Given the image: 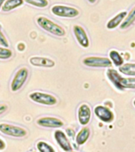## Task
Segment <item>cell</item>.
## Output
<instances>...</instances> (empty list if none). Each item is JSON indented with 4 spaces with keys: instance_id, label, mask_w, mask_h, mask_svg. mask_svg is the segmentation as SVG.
Listing matches in <instances>:
<instances>
[{
    "instance_id": "1",
    "label": "cell",
    "mask_w": 135,
    "mask_h": 152,
    "mask_svg": "<svg viewBox=\"0 0 135 152\" xmlns=\"http://www.w3.org/2000/svg\"><path fill=\"white\" fill-rule=\"evenodd\" d=\"M37 24L41 28L48 33L57 37H64L65 35V30L61 26L57 25L46 17L40 16L37 18Z\"/></svg>"
},
{
    "instance_id": "2",
    "label": "cell",
    "mask_w": 135,
    "mask_h": 152,
    "mask_svg": "<svg viewBox=\"0 0 135 152\" xmlns=\"http://www.w3.org/2000/svg\"><path fill=\"white\" fill-rule=\"evenodd\" d=\"M51 11L56 16L68 18H73L80 14V11L76 8L64 5H55L51 8Z\"/></svg>"
},
{
    "instance_id": "3",
    "label": "cell",
    "mask_w": 135,
    "mask_h": 152,
    "mask_svg": "<svg viewBox=\"0 0 135 152\" xmlns=\"http://www.w3.org/2000/svg\"><path fill=\"white\" fill-rule=\"evenodd\" d=\"M29 97L31 101L44 104V105H54L57 103V97L53 95L42 92H33L29 95Z\"/></svg>"
},
{
    "instance_id": "4",
    "label": "cell",
    "mask_w": 135,
    "mask_h": 152,
    "mask_svg": "<svg viewBox=\"0 0 135 152\" xmlns=\"http://www.w3.org/2000/svg\"><path fill=\"white\" fill-rule=\"evenodd\" d=\"M0 132L5 135L17 138L25 137L27 135V131L25 128L6 123L0 124Z\"/></svg>"
},
{
    "instance_id": "5",
    "label": "cell",
    "mask_w": 135,
    "mask_h": 152,
    "mask_svg": "<svg viewBox=\"0 0 135 152\" xmlns=\"http://www.w3.org/2000/svg\"><path fill=\"white\" fill-rule=\"evenodd\" d=\"M29 71L26 67H21L17 71L10 84V89L13 92H17L26 83L28 78Z\"/></svg>"
},
{
    "instance_id": "6",
    "label": "cell",
    "mask_w": 135,
    "mask_h": 152,
    "mask_svg": "<svg viewBox=\"0 0 135 152\" xmlns=\"http://www.w3.org/2000/svg\"><path fill=\"white\" fill-rule=\"evenodd\" d=\"M83 64L90 67H110L112 66L111 59L107 57L89 56L83 60Z\"/></svg>"
},
{
    "instance_id": "7",
    "label": "cell",
    "mask_w": 135,
    "mask_h": 152,
    "mask_svg": "<svg viewBox=\"0 0 135 152\" xmlns=\"http://www.w3.org/2000/svg\"><path fill=\"white\" fill-rule=\"evenodd\" d=\"M37 124L41 127L50 128H61L64 125V122L56 117L52 116H44L41 117L37 121Z\"/></svg>"
},
{
    "instance_id": "8",
    "label": "cell",
    "mask_w": 135,
    "mask_h": 152,
    "mask_svg": "<svg viewBox=\"0 0 135 152\" xmlns=\"http://www.w3.org/2000/svg\"><path fill=\"white\" fill-rule=\"evenodd\" d=\"M94 113H95V116L104 123H110L114 120L113 112L107 107L97 105L94 109Z\"/></svg>"
},
{
    "instance_id": "9",
    "label": "cell",
    "mask_w": 135,
    "mask_h": 152,
    "mask_svg": "<svg viewBox=\"0 0 135 152\" xmlns=\"http://www.w3.org/2000/svg\"><path fill=\"white\" fill-rule=\"evenodd\" d=\"M72 30H73V33L77 42L80 44L81 47L85 48L89 47L90 42H89V39H88V34L86 33L85 29L82 26L75 25Z\"/></svg>"
},
{
    "instance_id": "10",
    "label": "cell",
    "mask_w": 135,
    "mask_h": 152,
    "mask_svg": "<svg viewBox=\"0 0 135 152\" xmlns=\"http://www.w3.org/2000/svg\"><path fill=\"white\" fill-rule=\"evenodd\" d=\"M54 138L56 141H57V144L61 147V149L63 151L69 152L71 151L72 150V145L70 143V141L68 140L65 133L63 131L59 130V129L55 131Z\"/></svg>"
},
{
    "instance_id": "11",
    "label": "cell",
    "mask_w": 135,
    "mask_h": 152,
    "mask_svg": "<svg viewBox=\"0 0 135 152\" xmlns=\"http://www.w3.org/2000/svg\"><path fill=\"white\" fill-rule=\"evenodd\" d=\"M91 111L87 104H82L78 109V121L81 125L85 126L90 122Z\"/></svg>"
},
{
    "instance_id": "12",
    "label": "cell",
    "mask_w": 135,
    "mask_h": 152,
    "mask_svg": "<svg viewBox=\"0 0 135 152\" xmlns=\"http://www.w3.org/2000/svg\"><path fill=\"white\" fill-rule=\"evenodd\" d=\"M30 63L34 66H42L52 68L55 66V62L52 59L43 56H33L30 59Z\"/></svg>"
},
{
    "instance_id": "13",
    "label": "cell",
    "mask_w": 135,
    "mask_h": 152,
    "mask_svg": "<svg viewBox=\"0 0 135 152\" xmlns=\"http://www.w3.org/2000/svg\"><path fill=\"white\" fill-rule=\"evenodd\" d=\"M107 78H109V80L113 83V85L118 89V90H123L122 87L121 86V80L122 77L119 74V72L114 70V69H109L107 71Z\"/></svg>"
},
{
    "instance_id": "14",
    "label": "cell",
    "mask_w": 135,
    "mask_h": 152,
    "mask_svg": "<svg viewBox=\"0 0 135 152\" xmlns=\"http://www.w3.org/2000/svg\"><path fill=\"white\" fill-rule=\"evenodd\" d=\"M126 15H127V12L126 11H122L118 14L116 16H114L113 18L111 19L107 22V28L108 29H113V28H115L116 27H118L122 23V21L125 19Z\"/></svg>"
},
{
    "instance_id": "15",
    "label": "cell",
    "mask_w": 135,
    "mask_h": 152,
    "mask_svg": "<svg viewBox=\"0 0 135 152\" xmlns=\"http://www.w3.org/2000/svg\"><path fill=\"white\" fill-rule=\"evenodd\" d=\"M90 129L88 127H84L81 129L76 135V142L78 145L84 144L90 136Z\"/></svg>"
},
{
    "instance_id": "16",
    "label": "cell",
    "mask_w": 135,
    "mask_h": 152,
    "mask_svg": "<svg viewBox=\"0 0 135 152\" xmlns=\"http://www.w3.org/2000/svg\"><path fill=\"white\" fill-rule=\"evenodd\" d=\"M24 0H7L2 7V10L4 12L10 11L23 4Z\"/></svg>"
},
{
    "instance_id": "17",
    "label": "cell",
    "mask_w": 135,
    "mask_h": 152,
    "mask_svg": "<svg viewBox=\"0 0 135 152\" xmlns=\"http://www.w3.org/2000/svg\"><path fill=\"white\" fill-rule=\"evenodd\" d=\"M135 21V7L133 9L131 10L130 13L127 14V16L125 18V19L122 21V23L120 26V28L122 29H126V28H129L130 26H131L134 23Z\"/></svg>"
},
{
    "instance_id": "18",
    "label": "cell",
    "mask_w": 135,
    "mask_h": 152,
    "mask_svg": "<svg viewBox=\"0 0 135 152\" xmlns=\"http://www.w3.org/2000/svg\"><path fill=\"white\" fill-rule=\"evenodd\" d=\"M119 71L125 75L135 76V64H122L119 66Z\"/></svg>"
},
{
    "instance_id": "19",
    "label": "cell",
    "mask_w": 135,
    "mask_h": 152,
    "mask_svg": "<svg viewBox=\"0 0 135 152\" xmlns=\"http://www.w3.org/2000/svg\"><path fill=\"white\" fill-rule=\"evenodd\" d=\"M109 56L111 59V63H113L116 66H121L124 64V60L121 56V55L115 50H112L110 52Z\"/></svg>"
},
{
    "instance_id": "20",
    "label": "cell",
    "mask_w": 135,
    "mask_h": 152,
    "mask_svg": "<svg viewBox=\"0 0 135 152\" xmlns=\"http://www.w3.org/2000/svg\"><path fill=\"white\" fill-rule=\"evenodd\" d=\"M121 86L122 89H135V78H122Z\"/></svg>"
},
{
    "instance_id": "21",
    "label": "cell",
    "mask_w": 135,
    "mask_h": 152,
    "mask_svg": "<svg viewBox=\"0 0 135 152\" xmlns=\"http://www.w3.org/2000/svg\"><path fill=\"white\" fill-rule=\"evenodd\" d=\"M37 148L40 152H55L53 147L44 141L38 142L37 144Z\"/></svg>"
},
{
    "instance_id": "22",
    "label": "cell",
    "mask_w": 135,
    "mask_h": 152,
    "mask_svg": "<svg viewBox=\"0 0 135 152\" xmlns=\"http://www.w3.org/2000/svg\"><path fill=\"white\" fill-rule=\"evenodd\" d=\"M24 1L27 2L28 4H30L36 7H39V8H45V7H47L49 5L48 0H24Z\"/></svg>"
},
{
    "instance_id": "23",
    "label": "cell",
    "mask_w": 135,
    "mask_h": 152,
    "mask_svg": "<svg viewBox=\"0 0 135 152\" xmlns=\"http://www.w3.org/2000/svg\"><path fill=\"white\" fill-rule=\"evenodd\" d=\"M13 52L7 48L0 47V59H8L12 56Z\"/></svg>"
},
{
    "instance_id": "24",
    "label": "cell",
    "mask_w": 135,
    "mask_h": 152,
    "mask_svg": "<svg viewBox=\"0 0 135 152\" xmlns=\"http://www.w3.org/2000/svg\"><path fill=\"white\" fill-rule=\"evenodd\" d=\"M0 45H2V47L4 48H8L9 46V42L6 38L5 35L2 33V31L0 30Z\"/></svg>"
},
{
    "instance_id": "25",
    "label": "cell",
    "mask_w": 135,
    "mask_h": 152,
    "mask_svg": "<svg viewBox=\"0 0 135 152\" xmlns=\"http://www.w3.org/2000/svg\"><path fill=\"white\" fill-rule=\"evenodd\" d=\"M7 109H8V106H7V104H0V115L2 113H4L7 110Z\"/></svg>"
},
{
    "instance_id": "26",
    "label": "cell",
    "mask_w": 135,
    "mask_h": 152,
    "mask_svg": "<svg viewBox=\"0 0 135 152\" xmlns=\"http://www.w3.org/2000/svg\"><path fill=\"white\" fill-rule=\"evenodd\" d=\"M6 148V143L3 140L0 138V151H2Z\"/></svg>"
},
{
    "instance_id": "27",
    "label": "cell",
    "mask_w": 135,
    "mask_h": 152,
    "mask_svg": "<svg viewBox=\"0 0 135 152\" xmlns=\"http://www.w3.org/2000/svg\"><path fill=\"white\" fill-rule=\"evenodd\" d=\"M5 2H6V0H0V9L2 8V7L3 6Z\"/></svg>"
},
{
    "instance_id": "28",
    "label": "cell",
    "mask_w": 135,
    "mask_h": 152,
    "mask_svg": "<svg viewBox=\"0 0 135 152\" xmlns=\"http://www.w3.org/2000/svg\"><path fill=\"white\" fill-rule=\"evenodd\" d=\"M88 1L89 2H90V3L93 4V3H95V2H96V1H97V0H88Z\"/></svg>"
},
{
    "instance_id": "29",
    "label": "cell",
    "mask_w": 135,
    "mask_h": 152,
    "mask_svg": "<svg viewBox=\"0 0 135 152\" xmlns=\"http://www.w3.org/2000/svg\"><path fill=\"white\" fill-rule=\"evenodd\" d=\"M133 103H134V106H135V100H134V101Z\"/></svg>"
},
{
    "instance_id": "30",
    "label": "cell",
    "mask_w": 135,
    "mask_h": 152,
    "mask_svg": "<svg viewBox=\"0 0 135 152\" xmlns=\"http://www.w3.org/2000/svg\"><path fill=\"white\" fill-rule=\"evenodd\" d=\"M69 152H76V151H69Z\"/></svg>"
},
{
    "instance_id": "31",
    "label": "cell",
    "mask_w": 135,
    "mask_h": 152,
    "mask_svg": "<svg viewBox=\"0 0 135 152\" xmlns=\"http://www.w3.org/2000/svg\"><path fill=\"white\" fill-rule=\"evenodd\" d=\"M33 152H35V151H33Z\"/></svg>"
}]
</instances>
